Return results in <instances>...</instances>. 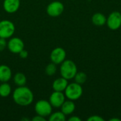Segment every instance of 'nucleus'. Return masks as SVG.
Segmentation results:
<instances>
[{"label":"nucleus","instance_id":"26","mask_svg":"<svg viewBox=\"0 0 121 121\" xmlns=\"http://www.w3.org/2000/svg\"><path fill=\"white\" fill-rule=\"evenodd\" d=\"M109 121H121V119L118 118H113L109 119Z\"/></svg>","mask_w":121,"mask_h":121},{"label":"nucleus","instance_id":"19","mask_svg":"<svg viewBox=\"0 0 121 121\" xmlns=\"http://www.w3.org/2000/svg\"><path fill=\"white\" fill-rule=\"evenodd\" d=\"M87 74L84 72H77L75 74L74 79V82L79 84H84L87 80Z\"/></svg>","mask_w":121,"mask_h":121},{"label":"nucleus","instance_id":"3","mask_svg":"<svg viewBox=\"0 0 121 121\" xmlns=\"http://www.w3.org/2000/svg\"><path fill=\"white\" fill-rule=\"evenodd\" d=\"M65 97L72 101H77L78 100L83 94V89L82 85L79 84L74 82L68 84L67 88L65 90Z\"/></svg>","mask_w":121,"mask_h":121},{"label":"nucleus","instance_id":"18","mask_svg":"<svg viewBox=\"0 0 121 121\" xmlns=\"http://www.w3.org/2000/svg\"><path fill=\"white\" fill-rule=\"evenodd\" d=\"M49 121H65L66 116L62 111H57L55 113H52L48 116Z\"/></svg>","mask_w":121,"mask_h":121},{"label":"nucleus","instance_id":"7","mask_svg":"<svg viewBox=\"0 0 121 121\" xmlns=\"http://www.w3.org/2000/svg\"><path fill=\"white\" fill-rule=\"evenodd\" d=\"M64 10L65 6L60 1H53L50 2L46 8L48 15L51 17L60 16L63 13Z\"/></svg>","mask_w":121,"mask_h":121},{"label":"nucleus","instance_id":"10","mask_svg":"<svg viewBox=\"0 0 121 121\" xmlns=\"http://www.w3.org/2000/svg\"><path fill=\"white\" fill-rule=\"evenodd\" d=\"M65 95L63 92L54 91L49 97V102L54 108H60L65 101Z\"/></svg>","mask_w":121,"mask_h":121},{"label":"nucleus","instance_id":"23","mask_svg":"<svg viewBox=\"0 0 121 121\" xmlns=\"http://www.w3.org/2000/svg\"><path fill=\"white\" fill-rule=\"evenodd\" d=\"M18 55H19V56H20L21 58H22V59H26L28 57V52L26 50L23 49V50H22L18 53Z\"/></svg>","mask_w":121,"mask_h":121},{"label":"nucleus","instance_id":"24","mask_svg":"<svg viewBox=\"0 0 121 121\" xmlns=\"http://www.w3.org/2000/svg\"><path fill=\"white\" fill-rule=\"evenodd\" d=\"M45 120H46V118H44L39 115H36L31 119L32 121H45Z\"/></svg>","mask_w":121,"mask_h":121},{"label":"nucleus","instance_id":"15","mask_svg":"<svg viewBox=\"0 0 121 121\" xmlns=\"http://www.w3.org/2000/svg\"><path fill=\"white\" fill-rule=\"evenodd\" d=\"M107 17L102 13H95L91 17V22L96 26H103L106 23Z\"/></svg>","mask_w":121,"mask_h":121},{"label":"nucleus","instance_id":"1","mask_svg":"<svg viewBox=\"0 0 121 121\" xmlns=\"http://www.w3.org/2000/svg\"><path fill=\"white\" fill-rule=\"evenodd\" d=\"M13 100L20 106H28L30 105L34 99L33 91L26 86H18L12 94Z\"/></svg>","mask_w":121,"mask_h":121},{"label":"nucleus","instance_id":"2","mask_svg":"<svg viewBox=\"0 0 121 121\" xmlns=\"http://www.w3.org/2000/svg\"><path fill=\"white\" fill-rule=\"evenodd\" d=\"M77 72V65L71 60H65L60 64V75L67 80L74 79Z\"/></svg>","mask_w":121,"mask_h":121},{"label":"nucleus","instance_id":"5","mask_svg":"<svg viewBox=\"0 0 121 121\" xmlns=\"http://www.w3.org/2000/svg\"><path fill=\"white\" fill-rule=\"evenodd\" d=\"M15 25L9 20L0 21V38L8 39L11 38L15 33Z\"/></svg>","mask_w":121,"mask_h":121},{"label":"nucleus","instance_id":"14","mask_svg":"<svg viewBox=\"0 0 121 121\" xmlns=\"http://www.w3.org/2000/svg\"><path fill=\"white\" fill-rule=\"evenodd\" d=\"M60 108H61V111L65 116H69L74 113L76 108V106H75L74 101L68 99L67 101L66 100L65 101V102L61 106Z\"/></svg>","mask_w":121,"mask_h":121},{"label":"nucleus","instance_id":"13","mask_svg":"<svg viewBox=\"0 0 121 121\" xmlns=\"http://www.w3.org/2000/svg\"><path fill=\"white\" fill-rule=\"evenodd\" d=\"M12 76L11 68L6 65H0V82H8Z\"/></svg>","mask_w":121,"mask_h":121},{"label":"nucleus","instance_id":"17","mask_svg":"<svg viewBox=\"0 0 121 121\" xmlns=\"http://www.w3.org/2000/svg\"><path fill=\"white\" fill-rule=\"evenodd\" d=\"M11 94V87L8 82H1L0 84V96L8 97Z\"/></svg>","mask_w":121,"mask_h":121},{"label":"nucleus","instance_id":"25","mask_svg":"<svg viewBox=\"0 0 121 121\" xmlns=\"http://www.w3.org/2000/svg\"><path fill=\"white\" fill-rule=\"evenodd\" d=\"M69 121H81V118L78 116H71L69 119H68Z\"/></svg>","mask_w":121,"mask_h":121},{"label":"nucleus","instance_id":"20","mask_svg":"<svg viewBox=\"0 0 121 121\" xmlns=\"http://www.w3.org/2000/svg\"><path fill=\"white\" fill-rule=\"evenodd\" d=\"M45 74L48 76H52V75H54L56 73V72H57V65H55V63L51 62V63H49L45 67Z\"/></svg>","mask_w":121,"mask_h":121},{"label":"nucleus","instance_id":"4","mask_svg":"<svg viewBox=\"0 0 121 121\" xmlns=\"http://www.w3.org/2000/svg\"><path fill=\"white\" fill-rule=\"evenodd\" d=\"M35 111L37 115L41 116L44 118L48 117L52 112V106L49 102L44 99L38 101L35 104Z\"/></svg>","mask_w":121,"mask_h":121},{"label":"nucleus","instance_id":"22","mask_svg":"<svg viewBox=\"0 0 121 121\" xmlns=\"http://www.w3.org/2000/svg\"><path fill=\"white\" fill-rule=\"evenodd\" d=\"M6 40V39L5 38H0V51H3L6 48H7V42Z\"/></svg>","mask_w":121,"mask_h":121},{"label":"nucleus","instance_id":"12","mask_svg":"<svg viewBox=\"0 0 121 121\" xmlns=\"http://www.w3.org/2000/svg\"><path fill=\"white\" fill-rule=\"evenodd\" d=\"M68 84L69 83H68L67 79H65L62 77H59V78L55 79L54 82H52V89L56 91L63 92V91H65V89L67 88Z\"/></svg>","mask_w":121,"mask_h":121},{"label":"nucleus","instance_id":"11","mask_svg":"<svg viewBox=\"0 0 121 121\" xmlns=\"http://www.w3.org/2000/svg\"><path fill=\"white\" fill-rule=\"evenodd\" d=\"M20 5V0H4L3 9L8 13H13L18 10Z\"/></svg>","mask_w":121,"mask_h":121},{"label":"nucleus","instance_id":"9","mask_svg":"<svg viewBox=\"0 0 121 121\" xmlns=\"http://www.w3.org/2000/svg\"><path fill=\"white\" fill-rule=\"evenodd\" d=\"M67 53L65 49L60 47L54 48L50 55V58L52 62L55 65H60L62 62L66 60Z\"/></svg>","mask_w":121,"mask_h":121},{"label":"nucleus","instance_id":"16","mask_svg":"<svg viewBox=\"0 0 121 121\" xmlns=\"http://www.w3.org/2000/svg\"><path fill=\"white\" fill-rule=\"evenodd\" d=\"M26 77L23 73L18 72L16 73L15 75L13 76V82L18 86H25V84H26Z\"/></svg>","mask_w":121,"mask_h":121},{"label":"nucleus","instance_id":"8","mask_svg":"<svg viewBox=\"0 0 121 121\" xmlns=\"http://www.w3.org/2000/svg\"><path fill=\"white\" fill-rule=\"evenodd\" d=\"M23 41L18 37H13L7 42V48L13 54H18L22 50L24 49Z\"/></svg>","mask_w":121,"mask_h":121},{"label":"nucleus","instance_id":"6","mask_svg":"<svg viewBox=\"0 0 121 121\" xmlns=\"http://www.w3.org/2000/svg\"><path fill=\"white\" fill-rule=\"evenodd\" d=\"M107 26L112 30H116L121 27V13L115 11L111 12L106 19Z\"/></svg>","mask_w":121,"mask_h":121},{"label":"nucleus","instance_id":"21","mask_svg":"<svg viewBox=\"0 0 121 121\" xmlns=\"http://www.w3.org/2000/svg\"><path fill=\"white\" fill-rule=\"evenodd\" d=\"M87 121H104V119L100 116L94 115V116H91L89 118H88Z\"/></svg>","mask_w":121,"mask_h":121}]
</instances>
